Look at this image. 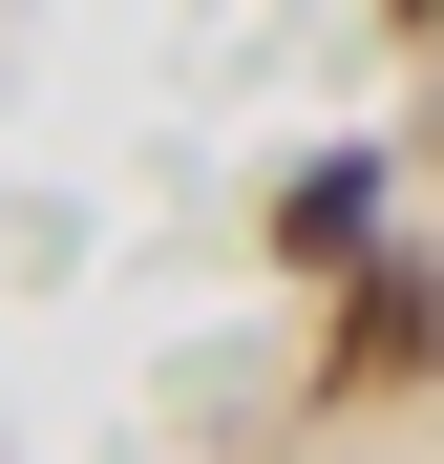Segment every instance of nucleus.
I'll return each instance as SVG.
<instances>
[{
	"label": "nucleus",
	"instance_id": "7ed1b4c3",
	"mask_svg": "<svg viewBox=\"0 0 444 464\" xmlns=\"http://www.w3.org/2000/svg\"><path fill=\"white\" fill-rule=\"evenodd\" d=\"M402 22H444V0H402Z\"/></svg>",
	"mask_w": 444,
	"mask_h": 464
},
{
	"label": "nucleus",
	"instance_id": "f03ea898",
	"mask_svg": "<svg viewBox=\"0 0 444 464\" xmlns=\"http://www.w3.org/2000/svg\"><path fill=\"white\" fill-rule=\"evenodd\" d=\"M360 232H381V169H296V190H275V254L360 275Z\"/></svg>",
	"mask_w": 444,
	"mask_h": 464
},
{
	"label": "nucleus",
	"instance_id": "f257e3e1",
	"mask_svg": "<svg viewBox=\"0 0 444 464\" xmlns=\"http://www.w3.org/2000/svg\"><path fill=\"white\" fill-rule=\"evenodd\" d=\"M444 359V275L423 254H360V295H339V380H423Z\"/></svg>",
	"mask_w": 444,
	"mask_h": 464
}]
</instances>
